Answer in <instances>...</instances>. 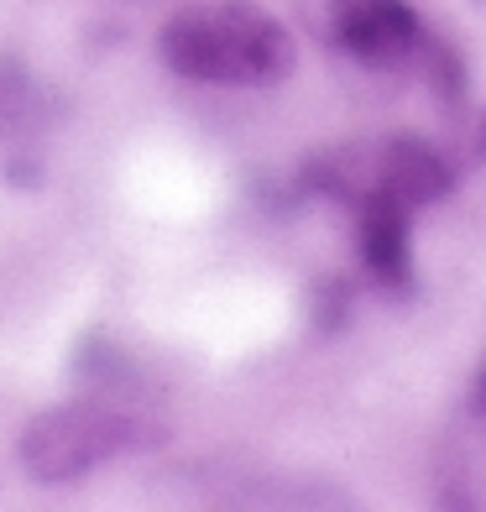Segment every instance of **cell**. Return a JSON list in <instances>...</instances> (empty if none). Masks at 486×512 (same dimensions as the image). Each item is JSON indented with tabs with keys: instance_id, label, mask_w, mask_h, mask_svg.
I'll list each match as a JSON object with an SVG mask.
<instances>
[{
	"instance_id": "obj_6",
	"label": "cell",
	"mask_w": 486,
	"mask_h": 512,
	"mask_svg": "<svg viewBox=\"0 0 486 512\" xmlns=\"http://www.w3.org/2000/svg\"><path fill=\"white\" fill-rule=\"evenodd\" d=\"M476 408L486 413V366H481V377H476Z\"/></svg>"
},
{
	"instance_id": "obj_2",
	"label": "cell",
	"mask_w": 486,
	"mask_h": 512,
	"mask_svg": "<svg viewBox=\"0 0 486 512\" xmlns=\"http://www.w3.org/2000/svg\"><path fill=\"white\" fill-rule=\"evenodd\" d=\"M136 424L126 413H115L105 403H63L53 413H37L27 434H21V471L42 486H68L89 471H100L110 455L131 450Z\"/></svg>"
},
{
	"instance_id": "obj_4",
	"label": "cell",
	"mask_w": 486,
	"mask_h": 512,
	"mask_svg": "<svg viewBox=\"0 0 486 512\" xmlns=\"http://www.w3.org/2000/svg\"><path fill=\"white\" fill-rule=\"evenodd\" d=\"M408 230H413V209L408 204H398L382 189H361L356 194V246H361V262L392 293H403L413 283V241H408Z\"/></svg>"
},
{
	"instance_id": "obj_7",
	"label": "cell",
	"mask_w": 486,
	"mask_h": 512,
	"mask_svg": "<svg viewBox=\"0 0 486 512\" xmlns=\"http://www.w3.org/2000/svg\"><path fill=\"white\" fill-rule=\"evenodd\" d=\"M476 152L486 157V115H481V131H476Z\"/></svg>"
},
{
	"instance_id": "obj_5",
	"label": "cell",
	"mask_w": 486,
	"mask_h": 512,
	"mask_svg": "<svg viewBox=\"0 0 486 512\" xmlns=\"http://www.w3.org/2000/svg\"><path fill=\"white\" fill-rule=\"evenodd\" d=\"M361 189H382V194H392L398 204H408L413 215H419L424 204H434V199L450 194V162L439 157L429 142H419V136H398V142H387L372 183H361ZM361 189H356V194H361ZM356 194H351V199H356Z\"/></svg>"
},
{
	"instance_id": "obj_1",
	"label": "cell",
	"mask_w": 486,
	"mask_h": 512,
	"mask_svg": "<svg viewBox=\"0 0 486 512\" xmlns=\"http://www.w3.org/2000/svg\"><path fill=\"white\" fill-rule=\"evenodd\" d=\"M157 53L194 84H277L293 74V37L251 0H199L162 21Z\"/></svg>"
},
{
	"instance_id": "obj_3",
	"label": "cell",
	"mask_w": 486,
	"mask_h": 512,
	"mask_svg": "<svg viewBox=\"0 0 486 512\" xmlns=\"http://www.w3.org/2000/svg\"><path fill=\"white\" fill-rule=\"evenodd\" d=\"M335 42L361 63H398L419 53L424 27L408 0H335Z\"/></svg>"
}]
</instances>
